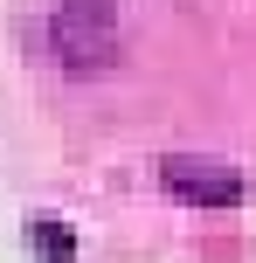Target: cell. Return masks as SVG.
Listing matches in <instances>:
<instances>
[{"label": "cell", "mask_w": 256, "mask_h": 263, "mask_svg": "<svg viewBox=\"0 0 256 263\" xmlns=\"http://www.w3.org/2000/svg\"><path fill=\"white\" fill-rule=\"evenodd\" d=\"M166 187L180 201H208V208H229L243 194V173L235 166H215V159H194V153H173L166 159Z\"/></svg>", "instance_id": "7a4b0ae2"}, {"label": "cell", "mask_w": 256, "mask_h": 263, "mask_svg": "<svg viewBox=\"0 0 256 263\" xmlns=\"http://www.w3.org/2000/svg\"><path fill=\"white\" fill-rule=\"evenodd\" d=\"M111 49H118V28H111L104 7L76 0V7L55 14V55H63L69 69H97V63H111Z\"/></svg>", "instance_id": "6da1fadb"}, {"label": "cell", "mask_w": 256, "mask_h": 263, "mask_svg": "<svg viewBox=\"0 0 256 263\" xmlns=\"http://www.w3.org/2000/svg\"><path fill=\"white\" fill-rule=\"evenodd\" d=\"M28 242H35V250L49 256V263H69V256H76V242H69V229H55V222H35V229H28Z\"/></svg>", "instance_id": "3957f363"}]
</instances>
